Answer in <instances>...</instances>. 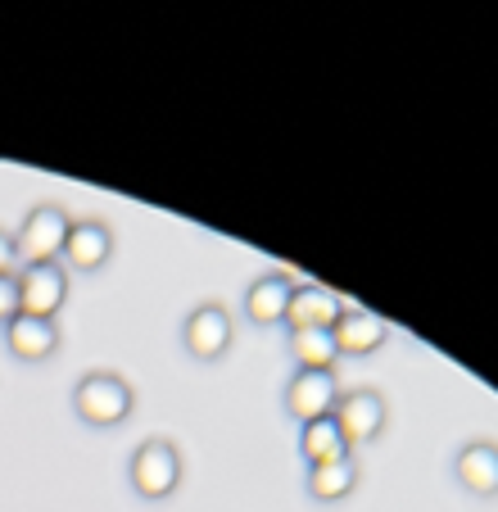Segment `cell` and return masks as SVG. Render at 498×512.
Instances as JSON below:
<instances>
[{"label": "cell", "mask_w": 498, "mask_h": 512, "mask_svg": "<svg viewBox=\"0 0 498 512\" xmlns=\"http://www.w3.org/2000/svg\"><path fill=\"white\" fill-rule=\"evenodd\" d=\"M68 399H73V417L91 431H114L136 413V390L127 386V377H118L109 368L82 372Z\"/></svg>", "instance_id": "1"}, {"label": "cell", "mask_w": 498, "mask_h": 512, "mask_svg": "<svg viewBox=\"0 0 498 512\" xmlns=\"http://www.w3.org/2000/svg\"><path fill=\"white\" fill-rule=\"evenodd\" d=\"M182 481H186V458L168 435L141 440V445L132 449V458H127V485H132V494L145 503L173 499V494L182 490Z\"/></svg>", "instance_id": "2"}, {"label": "cell", "mask_w": 498, "mask_h": 512, "mask_svg": "<svg viewBox=\"0 0 498 512\" xmlns=\"http://www.w3.org/2000/svg\"><path fill=\"white\" fill-rule=\"evenodd\" d=\"M68 227H73V213H68L64 204H55V200L32 204V209L23 213L19 232H14L19 263H59L64 259Z\"/></svg>", "instance_id": "3"}, {"label": "cell", "mask_w": 498, "mask_h": 512, "mask_svg": "<svg viewBox=\"0 0 498 512\" xmlns=\"http://www.w3.org/2000/svg\"><path fill=\"white\" fill-rule=\"evenodd\" d=\"M236 345V322H231L227 304L204 300L182 318V349L195 363H222Z\"/></svg>", "instance_id": "4"}, {"label": "cell", "mask_w": 498, "mask_h": 512, "mask_svg": "<svg viewBox=\"0 0 498 512\" xmlns=\"http://www.w3.org/2000/svg\"><path fill=\"white\" fill-rule=\"evenodd\" d=\"M340 372H308L295 368L281 386V413L290 422H317V417H331L336 413V399H340Z\"/></svg>", "instance_id": "5"}, {"label": "cell", "mask_w": 498, "mask_h": 512, "mask_svg": "<svg viewBox=\"0 0 498 512\" xmlns=\"http://www.w3.org/2000/svg\"><path fill=\"white\" fill-rule=\"evenodd\" d=\"M336 426L345 431L349 445H376L385 435V426H390V404H385V395L376 386H354V390H340L336 399Z\"/></svg>", "instance_id": "6"}, {"label": "cell", "mask_w": 498, "mask_h": 512, "mask_svg": "<svg viewBox=\"0 0 498 512\" xmlns=\"http://www.w3.org/2000/svg\"><path fill=\"white\" fill-rule=\"evenodd\" d=\"M19 313L32 318H59L68 304V268L64 263H19Z\"/></svg>", "instance_id": "7"}, {"label": "cell", "mask_w": 498, "mask_h": 512, "mask_svg": "<svg viewBox=\"0 0 498 512\" xmlns=\"http://www.w3.org/2000/svg\"><path fill=\"white\" fill-rule=\"evenodd\" d=\"M118 250V236L114 227L105 223V218H73V227H68V241H64V268L68 272H82V277H91V272L109 268V259H114Z\"/></svg>", "instance_id": "8"}, {"label": "cell", "mask_w": 498, "mask_h": 512, "mask_svg": "<svg viewBox=\"0 0 498 512\" xmlns=\"http://www.w3.org/2000/svg\"><path fill=\"white\" fill-rule=\"evenodd\" d=\"M290 295H295V277L281 268L259 272V277L245 286V322L249 327H286V313H290Z\"/></svg>", "instance_id": "9"}, {"label": "cell", "mask_w": 498, "mask_h": 512, "mask_svg": "<svg viewBox=\"0 0 498 512\" xmlns=\"http://www.w3.org/2000/svg\"><path fill=\"white\" fill-rule=\"evenodd\" d=\"M345 309H349V304L340 300V290L317 286V281H295L286 327H290V331H331V327H336V318H340Z\"/></svg>", "instance_id": "10"}, {"label": "cell", "mask_w": 498, "mask_h": 512, "mask_svg": "<svg viewBox=\"0 0 498 512\" xmlns=\"http://www.w3.org/2000/svg\"><path fill=\"white\" fill-rule=\"evenodd\" d=\"M453 481L471 494V499H498V440H467L453 454Z\"/></svg>", "instance_id": "11"}, {"label": "cell", "mask_w": 498, "mask_h": 512, "mask_svg": "<svg viewBox=\"0 0 498 512\" xmlns=\"http://www.w3.org/2000/svg\"><path fill=\"white\" fill-rule=\"evenodd\" d=\"M59 322L55 318H32V313H19V318L5 327V349H10L14 363H50L59 354Z\"/></svg>", "instance_id": "12"}, {"label": "cell", "mask_w": 498, "mask_h": 512, "mask_svg": "<svg viewBox=\"0 0 498 512\" xmlns=\"http://www.w3.org/2000/svg\"><path fill=\"white\" fill-rule=\"evenodd\" d=\"M331 340H336L340 358H367V354H376V349L390 340V322L349 304V309L336 318V327H331Z\"/></svg>", "instance_id": "13"}, {"label": "cell", "mask_w": 498, "mask_h": 512, "mask_svg": "<svg viewBox=\"0 0 498 512\" xmlns=\"http://www.w3.org/2000/svg\"><path fill=\"white\" fill-rule=\"evenodd\" d=\"M349 454H354V445L345 440L336 417H317V422L299 426V458H304V467L340 463V458H349Z\"/></svg>", "instance_id": "14"}, {"label": "cell", "mask_w": 498, "mask_h": 512, "mask_svg": "<svg viewBox=\"0 0 498 512\" xmlns=\"http://www.w3.org/2000/svg\"><path fill=\"white\" fill-rule=\"evenodd\" d=\"M358 481H363V472H358L354 454L340 458V463H322V467H308L304 476V490L313 503H345L349 494L358 490Z\"/></svg>", "instance_id": "15"}, {"label": "cell", "mask_w": 498, "mask_h": 512, "mask_svg": "<svg viewBox=\"0 0 498 512\" xmlns=\"http://www.w3.org/2000/svg\"><path fill=\"white\" fill-rule=\"evenodd\" d=\"M286 349L295 358V368H308V372H336V363H340L331 331H290Z\"/></svg>", "instance_id": "16"}, {"label": "cell", "mask_w": 498, "mask_h": 512, "mask_svg": "<svg viewBox=\"0 0 498 512\" xmlns=\"http://www.w3.org/2000/svg\"><path fill=\"white\" fill-rule=\"evenodd\" d=\"M14 318H19V281H14V272H5L0 277V331L10 327Z\"/></svg>", "instance_id": "17"}, {"label": "cell", "mask_w": 498, "mask_h": 512, "mask_svg": "<svg viewBox=\"0 0 498 512\" xmlns=\"http://www.w3.org/2000/svg\"><path fill=\"white\" fill-rule=\"evenodd\" d=\"M5 272H19V250H14V232L0 227V277Z\"/></svg>", "instance_id": "18"}]
</instances>
